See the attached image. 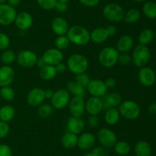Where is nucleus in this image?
<instances>
[{
    "instance_id": "0eeeda50",
    "label": "nucleus",
    "mask_w": 156,
    "mask_h": 156,
    "mask_svg": "<svg viewBox=\"0 0 156 156\" xmlns=\"http://www.w3.org/2000/svg\"><path fill=\"white\" fill-rule=\"evenodd\" d=\"M71 95L66 89H59L54 91L53 96L50 99V104L53 109L62 110L69 105Z\"/></svg>"
},
{
    "instance_id": "4468645a",
    "label": "nucleus",
    "mask_w": 156,
    "mask_h": 156,
    "mask_svg": "<svg viewBox=\"0 0 156 156\" xmlns=\"http://www.w3.org/2000/svg\"><path fill=\"white\" fill-rule=\"evenodd\" d=\"M42 58L45 61L46 64L56 66V64L62 62L64 56L62 50H58L56 47H51L44 52Z\"/></svg>"
},
{
    "instance_id": "2f4dec72",
    "label": "nucleus",
    "mask_w": 156,
    "mask_h": 156,
    "mask_svg": "<svg viewBox=\"0 0 156 156\" xmlns=\"http://www.w3.org/2000/svg\"><path fill=\"white\" fill-rule=\"evenodd\" d=\"M114 152L120 156L127 155L131 150V146L129 143H128L126 141H119L115 143L114 145Z\"/></svg>"
},
{
    "instance_id": "393cba45",
    "label": "nucleus",
    "mask_w": 156,
    "mask_h": 156,
    "mask_svg": "<svg viewBox=\"0 0 156 156\" xmlns=\"http://www.w3.org/2000/svg\"><path fill=\"white\" fill-rule=\"evenodd\" d=\"M136 156H151L152 147L150 144L145 140H140L136 142L134 147Z\"/></svg>"
},
{
    "instance_id": "ea45409f",
    "label": "nucleus",
    "mask_w": 156,
    "mask_h": 156,
    "mask_svg": "<svg viewBox=\"0 0 156 156\" xmlns=\"http://www.w3.org/2000/svg\"><path fill=\"white\" fill-rule=\"evenodd\" d=\"M90 80H91V78L86 73H79V74L76 75V77H75V81L85 88L88 86Z\"/></svg>"
},
{
    "instance_id": "39448f33",
    "label": "nucleus",
    "mask_w": 156,
    "mask_h": 156,
    "mask_svg": "<svg viewBox=\"0 0 156 156\" xmlns=\"http://www.w3.org/2000/svg\"><path fill=\"white\" fill-rule=\"evenodd\" d=\"M132 58V62L136 67H145L149 62L151 58V51L147 46L139 44L133 50Z\"/></svg>"
},
{
    "instance_id": "c756f323",
    "label": "nucleus",
    "mask_w": 156,
    "mask_h": 156,
    "mask_svg": "<svg viewBox=\"0 0 156 156\" xmlns=\"http://www.w3.org/2000/svg\"><path fill=\"white\" fill-rule=\"evenodd\" d=\"M120 114L117 108H110L106 110L105 114V121L108 125H114L119 122Z\"/></svg>"
},
{
    "instance_id": "473e14b6",
    "label": "nucleus",
    "mask_w": 156,
    "mask_h": 156,
    "mask_svg": "<svg viewBox=\"0 0 156 156\" xmlns=\"http://www.w3.org/2000/svg\"><path fill=\"white\" fill-rule=\"evenodd\" d=\"M141 18V13L136 9H130L124 13L123 20L128 24H134Z\"/></svg>"
},
{
    "instance_id": "b1692460",
    "label": "nucleus",
    "mask_w": 156,
    "mask_h": 156,
    "mask_svg": "<svg viewBox=\"0 0 156 156\" xmlns=\"http://www.w3.org/2000/svg\"><path fill=\"white\" fill-rule=\"evenodd\" d=\"M133 39L130 35H123L117 41L116 49L119 53H127L133 48Z\"/></svg>"
},
{
    "instance_id": "7c9ffc66",
    "label": "nucleus",
    "mask_w": 156,
    "mask_h": 156,
    "mask_svg": "<svg viewBox=\"0 0 156 156\" xmlns=\"http://www.w3.org/2000/svg\"><path fill=\"white\" fill-rule=\"evenodd\" d=\"M155 38V33L149 28L143 29L140 33L138 37V41L140 44L147 46L150 44Z\"/></svg>"
},
{
    "instance_id": "cd10ccee",
    "label": "nucleus",
    "mask_w": 156,
    "mask_h": 156,
    "mask_svg": "<svg viewBox=\"0 0 156 156\" xmlns=\"http://www.w3.org/2000/svg\"><path fill=\"white\" fill-rule=\"evenodd\" d=\"M56 74H57V72L55 68V66L46 64L45 66L40 68L39 76L44 80H51L56 77Z\"/></svg>"
},
{
    "instance_id": "bf43d9fd",
    "label": "nucleus",
    "mask_w": 156,
    "mask_h": 156,
    "mask_svg": "<svg viewBox=\"0 0 156 156\" xmlns=\"http://www.w3.org/2000/svg\"><path fill=\"white\" fill-rule=\"evenodd\" d=\"M58 1H59V2H62L67 3V2H69L70 0H58Z\"/></svg>"
},
{
    "instance_id": "603ef678",
    "label": "nucleus",
    "mask_w": 156,
    "mask_h": 156,
    "mask_svg": "<svg viewBox=\"0 0 156 156\" xmlns=\"http://www.w3.org/2000/svg\"><path fill=\"white\" fill-rule=\"evenodd\" d=\"M106 30L109 37L114 36V35H115L117 34V28L114 25H112V24L107 26Z\"/></svg>"
},
{
    "instance_id": "ddd939ff",
    "label": "nucleus",
    "mask_w": 156,
    "mask_h": 156,
    "mask_svg": "<svg viewBox=\"0 0 156 156\" xmlns=\"http://www.w3.org/2000/svg\"><path fill=\"white\" fill-rule=\"evenodd\" d=\"M138 78L143 86L146 87H152L156 82V73L153 69L145 66L140 68L138 73Z\"/></svg>"
},
{
    "instance_id": "bb28decb",
    "label": "nucleus",
    "mask_w": 156,
    "mask_h": 156,
    "mask_svg": "<svg viewBox=\"0 0 156 156\" xmlns=\"http://www.w3.org/2000/svg\"><path fill=\"white\" fill-rule=\"evenodd\" d=\"M61 143H62V146L67 149L74 148L75 147L77 146L78 135L67 132L62 136V139H61Z\"/></svg>"
},
{
    "instance_id": "c9c22d12",
    "label": "nucleus",
    "mask_w": 156,
    "mask_h": 156,
    "mask_svg": "<svg viewBox=\"0 0 156 156\" xmlns=\"http://www.w3.org/2000/svg\"><path fill=\"white\" fill-rule=\"evenodd\" d=\"M15 92L10 86L2 87L0 89V98L7 102H11L15 99Z\"/></svg>"
},
{
    "instance_id": "c85d7f7f",
    "label": "nucleus",
    "mask_w": 156,
    "mask_h": 156,
    "mask_svg": "<svg viewBox=\"0 0 156 156\" xmlns=\"http://www.w3.org/2000/svg\"><path fill=\"white\" fill-rule=\"evenodd\" d=\"M15 116V109L12 105H5L0 108V120L9 122Z\"/></svg>"
},
{
    "instance_id": "e2e57ef3",
    "label": "nucleus",
    "mask_w": 156,
    "mask_h": 156,
    "mask_svg": "<svg viewBox=\"0 0 156 156\" xmlns=\"http://www.w3.org/2000/svg\"><path fill=\"white\" fill-rule=\"evenodd\" d=\"M155 41H156V32H155Z\"/></svg>"
},
{
    "instance_id": "a18cd8bd",
    "label": "nucleus",
    "mask_w": 156,
    "mask_h": 156,
    "mask_svg": "<svg viewBox=\"0 0 156 156\" xmlns=\"http://www.w3.org/2000/svg\"><path fill=\"white\" fill-rule=\"evenodd\" d=\"M87 123H88V126H90L91 128H97L100 124V119L98 116H90L88 118Z\"/></svg>"
},
{
    "instance_id": "5fc2aeb1",
    "label": "nucleus",
    "mask_w": 156,
    "mask_h": 156,
    "mask_svg": "<svg viewBox=\"0 0 156 156\" xmlns=\"http://www.w3.org/2000/svg\"><path fill=\"white\" fill-rule=\"evenodd\" d=\"M53 93H54V91H53L52 89L50 88H47L46 90H44V94H45V97L46 99H50L53 96Z\"/></svg>"
},
{
    "instance_id": "79ce46f5",
    "label": "nucleus",
    "mask_w": 156,
    "mask_h": 156,
    "mask_svg": "<svg viewBox=\"0 0 156 156\" xmlns=\"http://www.w3.org/2000/svg\"><path fill=\"white\" fill-rule=\"evenodd\" d=\"M132 62V58L130 55L127 53L119 54L117 63L122 66H126Z\"/></svg>"
},
{
    "instance_id": "412c9836",
    "label": "nucleus",
    "mask_w": 156,
    "mask_h": 156,
    "mask_svg": "<svg viewBox=\"0 0 156 156\" xmlns=\"http://www.w3.org/2000/svg\"><path fill=\"white\" fill-rule=\"evenodd\" d=\"M15 78L14 69L9 65H3L0 67V87L10 86Z\"/></svg>"
},
{
    "instance_id": "8fccbe9b",
    "label": "nucleus",
    "mask_w": 156,
    "mask_h": 156,
    "mask_svg": "<svg viewBox=\"0 0 156 156\" xmlns=\"http://www.w3.org/2000/svg\"><path fill=\"white\" fill-rule=\"evenodd\" d=\"M105 84L108 89L114 88V87L116 86V84H117V81H116V80L114 79V78L108 77L105 80Z\"/></svg>"
},
{
    "instance_id": "49530a36",
    "label": "nucleus",
    "mask_w": 156,
    "mask_h": 156,
    "mask_svg": "<svg viewBox=\"0 0 156 156\" xmlns=\"http://www.w3.org/2000/svg\"><path fill=\"white\" fill-rule=\"evenodd\" d=\"M0 156H12V151L10 146L6 144H0Z\"/></svg>"
},
{
    "instance_id": "a211bd4d",
    "label": "nucleus",
    "mask_w": 156,
    "mask_h": 156,
    "mask_svg": "<svg viewBox=\"0 0 156 156\" xmlns=\"http://www.w3.org/2000/svg\"><path fill=\"white\" fill-rule=\"evenodd\" d=\"M14 23L19 30L26 31L33 24V17L29 12H21L17 13Z\"/></svg>"
},
{
    "instance_id": "37998d69",
    "label": "nucleus",
    "mask_w": 156,
    "mask_h": 156,
    "mask_svg": "<svg viewBox=\"0 0 156 156\" xmlns=\"http://www.w3.org/2000/svg\"><path fill=\"white\" fill-rule=\"evenodd\" d=\"M94 156H109V151L108 148L103 146L94 147L91 151Z\"/></svg>"
},
{
    "instance_id": "72a5a7b5",
    "label": "nucleus",
    "mask_w": 156,
    "mask_h": 156,
    "mask_svg": "<svg viewBox=\"0 0 156 156\" xmlns=\"http://www.w3.org/2000/svg\"><path fill=\"white\" fill-rule=\"evenodd\" d=\"M16 57L17 54L14 50L6 49V50H3L2 53L1 54L0 59H1L2 62L4 64V65H10L16 61Z\"/></svg>"
},
{
    "instance_id": "09e8293b",
    "label": "nucleus",
    "mask_w": 156,
    "mask_h": 156,
    "mask_svg": "<svg viewBox=\"0 0 156 156\" xmlns=\"http://www.w3.org/2000/svg\"><path fill=\"white\" fill-rule=\"evenodd\" d=\"M58 12H60V13H63V12H66L68 10V5L66 2H57L56 5V7L55 9Z\"/></svg>"
},
{
    "instance_id": "2eb2a0df",
    "label": "nucleus",
    "mask_w": 156,
    "mask_h": 156,
    "mask_svg": "<svg viewBox=\"0 0 156 156\" xmlns=\"http://www.w3.org/2000/svg\"><path fill=\"white\" fill-rule=\"evenodd\" d=\"M45 99L46 97L45 94H44V90L41 87H34V88L31 89L27 93V98H26L27 104L33 107L41 106Z\"/></svg>"
},
{
    "instance_id": "4d7b16f0",
    "label": "nucleus",
    "mask_w": 156,
    "mask_h": 156,
    "mask_svg": "<svg viewBox=\"0 0 156 156\" xmlns=\"http://www.w3.org/2000/svg\"><path fill=\"white\" fill-rule=\"evenodd\" d=\"M36 65L38 67H40V68H41V67H43L44 66L46 65L45 61H44V60L43 59L42 57H40V58H37V61Z\"/></svg>"
},
{
    "instance_id": "f03ea898",
    "label": "nucleus",
    "mask_w": 156,
    "mask_h": 156,
    "mask_svg": "<svg viewBox=\"0 0 156 156\" xmlns=\"http://www.w3.org/2000/svg\"><path fill=\"white\" fill-rule=\"evenodd\" d=\"M67 68L75 75L85 73L88 70L89 62L88 58L81 54H73L67 59Z\"/></svg>"
},
{
    "instance_id": "1a4fd4ad",
    "label": "nucleus",
    "mask_w": 156,
    "mask_h": 156,
    "mask_svg": "<svg viewBox=\"0 0 156 156\" xmlns=\"http://www.w3.org/2000/svg\"><path fill=\"white\" fill-rule=\"evenodd\" d=\"M37 55L30 50H22L18 52L16 57L17 63L24 68H30L36 65Z\"/></svg>"
},
{
    "instance_id": "a878e982",
    "label": "nucleus",
    "mask_w": 156,
    "mask_h": 156,
    "mask_svg": "<svg viewBox=\"0 0 156 156\" xmlns=\"http://www.w3.org/2000/svg\"><path fill=\"white\" fill-rule=\"evenodd\" d=\"M66 90H68L70 95L72 94L73 96H80L83 98H85L87 92L85 87H82L75 80L68 82V84H66Z\"/></svg>"
},
{
    "instance_id": "7ed1b4c3",
    "label": "nucleus",
    "mask_w": 156,
    "mask_h": 156,
    "mask_svg": "<svg viewBox=\"0 0 156 156\" xmlns=\"http://www.w3.org/2000/svg\"><path fill=\"white\" fill-rule=\"evenodd\" d=\"M119 52L115 47H105L98 54V61L101 65L105 68H111L117 64Z\"/></svg>"
},
{
    "instance_id": "9b49d317",
    "label": "nucleus",
    "mask_w": 156,
    "mask_h": 156,
    "mask_svg": "<svg viewBox=\"0 0 156 156\" xmlns=\"http://www.w3.org/2000/svg\"><path fill=\"white\" fill-rule=\"evenodd\" d=\"M86 91L91 96L102 98L108 92V88L105 84V81L101 80H91L86 87Z\"/></svg>"
},
{
    "instance_id": "4be33fe9",
    "label": "nucleus",
    "mask_w": 156,
    "mask_h": 156,
    "mask_svg": "<svg viewBox=\"0 0 156 156\" xmlns=\"http://www.w3.org/2000/svg\"><path fill=\"white\" fill-rule=\"evenodd\" d=\"M85 121L82 117H76L72 116L69 118L66 122V127L68 132L74 133L76 135H80L82 133L85 128Z\"/></svg>"
},
{
    "instance_id": "f704fd0d",
    "label": "nucleus",
    "mask_w": 156,
    "mask_h": 156,
    "mask_svg": "<svg viewBox=\"0 0 156 156\" xmlns=\"http://www.w3.org/2000/svg\"><path fill=\"white\" fill-rule=\"evenodd\" d=\"M143 12L148 18H156V3L154 2H147L143 6Z\"/></svg>"
},
{
    "instance_id": "c03bdc74",
    "label": "nucleus",
    "mask_w": 156,
    "mask_h": 156,
    "mask_svg": "<svg viewBox=\"0 0 156 156\" xmlns=\"http://www.w3.org/2000/svg\"><path fill=\"white\" fill-rule=\"evenodd\" d=\"M9 132H10V127L9 122L0 120V139L5 138L9 135Z\"/></svg>"
},
{
    "instance_id": "f3484780",
    "label": "nucleus",
    "mask_w": 156,
    "mask_h": 156,
    "mask_svg": "<svg viewBox=\"0 0 156 156\" xmlns=\"http://www.w3.org/2000/svg\"><path fill=\"white\" fill-rule=\"evenodd\" d=\"M96 142V137L91 132L81 133L78 136L77 146L83 151H89L94 148Z\"/></svg>"
},
{
    "instance_id": "5701e85b",
    "label": "nucleus",
    "mask_w": 156,
    "mask_h": 156,
    "mask_svg": "<svg viewBox=\"0 0 156 156\" xmlns=\"http://www.w3.org/2000/svg\"><path fill=\"white\" fill-rule=\"evenodd\" d=\"M108 38L109 35L107 32L106 28H96L90 32V40L94 44H103L108 39Z\"/></svg>"
},
{
    "instance_id": "864d4df0",
    "label": "nucleus",
    "mask_w": 156,
    "mask_h": 156,
    "mask_svg": "<svg viewBox=\"0 0 156 156\" xmlns=\"http://www.w3.org/2000/svg\"><path fill=\"white\" fill-rule=\"evenodd\" d=\"M148 112L151 115H156V102H152L148 107Z\"/></svg>"
},
{
    "instance_id": "a19ab883",
    "label": "nucleus",
    "mask_w": 156,
    "mask_h": 156,
    "mask_svg": "<svg viewBox=\"0 0 156 156\" xmlns=\"http://www.w3.org/2000/svg\"><path fill=\"white\" fill-rule=\"evenodd\" d=\"M11 41L8 35L0 32V50H5L10 46Z\"/></svg>"
},
{
    "instance_id": "e433bc0d",
    "label": "nucleus",
    "mask_w": 156,
    "mask_h": 156,
    "mask_svg": "<svg viewBox=\"0 0 156 156\" xmlns=\"http://www.w3.org/2000/svg\"><path fill=\"white\" fill-rule=\"evenodd\" d=\"M53 107L51 104H41L38 106L37 114L41 118H48L53 115Z\"/></svg>"
},
{
    "instance_id": "052dcab7",
    "label": "nucleus",
    "mask_w": 156,
    "mask_h": 156,
    "mask_svg": "<svg viewBox=\"0 0 156 156\" xmlns=\"http://www.w3.org/2000/svg\"><path fill=\"white\" fill-rule=\"evenodd\" d=\"M133 1H135L136 2H143L146 1V0H133Z\"/></svg>"
},
{
    "instance_id": "f257e3e1",
    "label": "nucleus",
    "mask_w": 156,
    "mask_h": 156,
    "mask_svg": "<svg viewBox=\"0 0 156 156\" xmlns=\"http://www.w3.org/2000/svg\"><path fill=\"white\" fill-rule=\"evenodd\" d=\"M66 36L70 43L77 46H85L91 41L89 31L81 25L69 27Z\"/></svg>"
},
{
    "instance_id": "de8ad7c7",
    "label": "nucleus",
    "mask_w": 156,
    "mask_h": 156,
    "mask_svg": "<svg viewBox=\"0 0 156 156\" xmlns=\"http://www.w3.org/2000/svg\"><path fill=\"white\" fill-rule=\"evenodd\" d=\"M82 6L88 8H93L97 6L100 2V0H79Z\"/></svg>"
},
{
    "instance_id": "13d9d810",
    "label": "nucleus",
    "mask_w": 156,
    "mask_h": 156,
    "mask_svg": "<svg viewBox=\"0 0 156 156\" xmlns=\"http://www.w3.org/2000/svg\"><path fill=\"white\" fill-rule=\"evenodd\" d=\"M83 156H94L92 154V153L91 152V151H89V152H87V153H85V154H84Z\"/></svg>"
},
{
    "instance_id": "6e6552de",
    "label": "nucleus",
    "mask_w": 156,
    "mask_h": 156,
    "mask_svg": "<svg viewBox=\"0 0 156 156\" xmlns=\"http://www.w3.org/2000/svg\"><path fill=\"white\" fill-rule=\"evenodd\" d=\"M97 139L101 146L105 148H111L117 142L116 133L113 130L108 128H101L97 133Z\"/></svg>"
},
{
    "instance_id": "aec40b11",
    "label": "nucleus",
    "mask_w": 156,
    "mask_h": 156,
    "mask_svg": "<svg viewBox=\"0 0 156 156\" xmlns=\"http://www.w3.org/2000/svg\"><path fill=\"white\" fill-rule=\"evenodd\" d=\"M104 110L110 108H117L122 102V97L118 93H107L101 98Z\"/></svg>"
},
{
    "instance_id": "f8f14e48",
    "label": "nucleus",
    "mask_w": 156,
    "mask_h": 156,
    "mask_svg": "<svg viewBox=\"0 0 156 156\" xmlns=\"http://www.w3.org/2000/svg\"><path fill=\"white\" fill-rule=\"evenodd\" d=\"M68 106L72 116L82 117L85 113V101L83 97L73 96L70 99Z\"/></svg>"
},
{
    "instance_id": "6ab92c4d",
    "label": "nucleus",
    "mask_w": 156,
    "mask_h": 156,
    "mask_svg": "<svg viewBox=\"0 0 156 156\" xmlns=\"http://www.w3.org/2000/svg\"><path fill=\"white\" fill-rule=\"evenodd\" d=\"M69 28V26L65 18L58 16L52 20L51 29L53 33L56 34L57 36L66 35Z\"/></svg>"
},
{
    "instance_id": "4c0bfd02",
    "label": "nucleus",
    "mask_w": 156,
    "mask_h": 156,
    "mask_svg": "<svg viewBox=\"0 0 156 156\" xmlns=\"http://www.w3.org/2000/svg\"><path fill=\"white\" fill-rule=\"evenodd\" d=\"M54 44L55 47L58 50H63L68 48L70 44V41L66 35H60V36H57V38H56Z\"/></svg>"
},
{
    "instance_id": "6e6d98bb",
    "label": "nucleus",
    "mask_w": 156,
    "mask_h": 156,
    "mask_svg": "<svg viewBox=\"0 0 156 156\" xmlns=\"http://www.w3.org/2000/svg\"><path fill=\"white\" fill-rule=\"evenodd\" d=\"M21 1H22V0H6L8 4L10 5L12 7H16V6H19V5L21 4Z\"/></svg>"
},
{
    "instance_id": "dca6fc26",
    "label": "nucleus",
    "mask_w": 156,
    "mask_h": 156,
    "mask_svg": "<svg viewBox=\"0 0 156 156\" xmlns=\"http://www.w3.org/2000/svg\"><path fill=\"white\" fill-rule=\"evenodd\" d=\"M103 110L101 98L91 96L85 101V112L90 116H98Z\"/></svg>"
},
{
    "instance_id": "9d476101",
    "label": "nucleus",
    "mask_w": 156,
    "mask_h": 156,
    "mask_svg": "<svg viewBox=\"0 0 156 156\" xmlns=\"http://www.w3.org/2000/svg\"><path fill=\"white\" fill-rule=\"evenodd\" d=\"M17 15L16 9L8 3L0 4V25L9 26L13 24Z\"/></svg>"
},
{
    "instance_id": "58836bf2",
    "label": "nucleus",
    "mask_w": 156,
    "mask_h": 156,
    "mask_svg": "<svg viewBox=\"0 0 156 156\" xmlns=\"http://www.w3.org/2000/svg\"><path fill=\"white\" fill-rule=\"evenodd\" d=\"M57 2L58 0H37L39 7L46 11L54 9Z\"/></svg>"
},
{
    "instance_id": "423d86ee",
    "label": "nucleus",
    "mask_w": 156,
    "mask_h": 156,
    "mask_svg": "<svg viewBox=\"0 0 156 156\" xmlns=\"http://www.w3.org/2000/svg\"><path fill=\"white\" fill-rule=\"evenodd\" d=\"M124 10L123 7L117 3L107 4L103 9V15L107 20L111 22H120L123 20Z\"/></svg>"
},
{
    "instance_id": "3c124183",
    "label": "nucleus",
    "mask_w": 156,
    "mask_h": 156,
    "mask_svg": "<svg viewBox=\"0 0 156 156\" xmlns=\"http://www.w3.org/2000/svg\"><path fill=\"white\" fill-rule=\"evenodd\" d=\"M55 68H56L57 73H63L66 70L67 66L66 64H64L63 62H61L59 63V64H56V65L55 66Z\"/></svg>"
},
{
    "instance_id": "20e7f679",
    "label": "nucleus",
    "mask_w": 156,
    "mask_h": 156,
    "mask_svg": "<svg viewBox=\"0 0 156 156\" xmlns=\"http://www.w3.org/2000/svg\"><path fill=\"white\" fill-rule=\"evenodd\" d=\"M120 116L129 120H134L140 116V107L137 102L133 100L122 101L121 103L117 107Z\"/></svg>"
},
{
    "instance_id": "680f3d73",
    "label": "nucleus",
    "mask_w": 156,
    "mask_h": 156,
    "mask_svg": "<svg viewBox=\"0 0 156 156\" xmlns=\"http://www.w3.org/2000/svg\"><path fill=\"white\" fill-rule=\"evenodd\" d=\"M6 2V0H0V4H2V3H5Z\"/></svg>"
}]
</instances>
